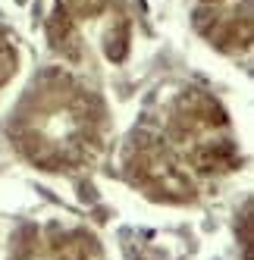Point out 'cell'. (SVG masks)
I'll list each match as a JSON object with an SVG mask.
<instances>
[{
  "instance_id": "cell-2",
  "label": "cell",
  "mask_w": 254,
  "mask_h": 260,
  "mask_svg": "<svg viewBox=\"0 0 254 260\" xmlns=\"http://www.w3.org/2000/svg\"><path fill=\"white\" fill-rule=\"evenodd\" d=\"M167 138L179 151V160L198 176H220L239 166V144L229 135V119L220 101L207 91H182L167 119Z\"/></svg>"
},
{
  "instance_id": "cell-5",
  "label": "cell",
  "mask_w": 254,
  "mask_h": 260,
  "mask_svg": "<svg viewBox=\"0 0 254 260\" xmlns=\"http://www.w3.org/2000/svg\"><path fill=\"white\" fill-rule=\"evenodd\" d=\"M47 38H50V47L57 50L66 63H82L85 60V41H82L79 22L72 19L63 7L47 19Z\"/></svg>"
},
{
  "instance_id": "cell-3",
  "label": "cell",
  "mask_w": 254,
  "mask_h": 260,
  "mask_svg": "<svg viewBox=\"0 0 254 260\" xmlns=\"http://www.w3.org/2000/svg\"><path fill=\"white\" fill-rule=\"evenodd\" d=\"M125 176L135 188H141L154 201L167 204H185L195 198V182L188 170L173 154L170 144L154 135H135L125 151Z\"/></svg>"
},
{
  "instance_id": "cell-8",
  "label": "cell",
  "mask_w": 254,
  "mask_h": 260,
  "mask_svg": "<svg viewBox=\"0 0 254 260\" xmlns=\"http://www.w3.org/2000/svg\"><path fill=\"white\" fill-rule=\"evenodd\" d=\"M204 4H220V0H204Z\"/></svg>"
},
{
  "instance_id": "cell-6",
  "label": "cell",
  "mask_w": 254,
  "mask_h": 260,
  "mask_svg": "<svg viewBox=\"0 0 254 260\" xmlns=\"http://www.w3.org/2000/svg\"><path fill=\"white\" fill-rule=\"evenodd\" d=\"M113 0H66V13L72 16V19H94V16L107 13L110 10Z\"/></svg>"
},
{
  "instance_id": "cell-4",
  "label": "cell",
  "mask_w": 254,
  "mask_h": 260,
  "mask_svg": "<svg viewBox=\"0 0 254 260\" xmlns=\"http://www.w3.org/2000/svg\"><path fill=\"white\" fill-rule=\"evenodd\" d=\"M10 260H98V241L85 229H66L47 222V226L25 229Z\"/></svg>"
},
{
  "instance_id": "cell-1",
  "label": "cell",
  "mask_w": 254,
  "mask_h": 260,
  "mask_svg": "<svg viewBox=\"0 0 254 260\" xmlns=\"http://www.w3.org/2000/svg\"><path fill=\"white\" fill-rule=\"evenodd\" d=\"M13 141L38 170H82L104 144V107L72 79L47 76L28 91L13 122Z\"/></svg>"
},
{
  "instance_id": "cell-7",
  "label": "cell",
  "mask_w": 254,
  "mask_h": 260,
  "mask_svg": "<svg viewBox=\"0 0 254 260\" xmlns=\"http://www.w3.org/2000/svg\"><path fill=\"white\" fill-rule=\"evenodd\" d=\"M16 63H19V57H16V47L0 35V88H4L13 76H16Z\"/></svg>"
}]
</instances>
